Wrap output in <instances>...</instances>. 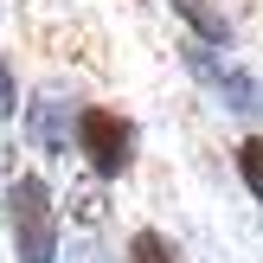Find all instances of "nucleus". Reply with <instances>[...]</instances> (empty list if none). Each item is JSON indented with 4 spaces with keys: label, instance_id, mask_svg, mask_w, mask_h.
<instances>
[{
    "label": "nucleus",
    "instance_id": "1",
    "mask_svg": "<svg viewBox=\"0 0 263 263\" xmlns=\"http://www.w3.org/2000/svg\"><path fill=\"white\" fill-rule=\"evenodd\" d=\"M0 238L13 263H64V199L45 167H13L0 180Z\"/></svg>",
    "mask_w": 263,
    "mask_h": 263
},
{
    "label": "nucleus",
    "instance_id": "2",
    "mask_svg": "<svg viewBox=\"0 0 263 263\" xmlns=\"http://www.w3.org/2000/svg\"><path fill=\"white\" fill-rule=\"evenodd\" d=\"M71 161H77L84 180L122 193L128 180L141 174V161H148V135H141L135 109L103 103V97H84V109H77V135H71Z\"/></svg>",
    "mask_w": 263,
    "mask_h": 263
},
{
    "label": "nucleus",
    "instance_id": "3",
    "mask_svg": "<svg viewBox=\"0 0 263 263\" xmlns=\"http://www.w3.org/2000/svg\"><path fill=\"white\" fill-rule=\"evenodd\" d=\"M77 109H84V97H77L71 84H32L26 90V103H20V141H26V154H32V167H58V161H71V135H77Z\"/></svg>",
    "mask_w": 263,
    "mask_h": 263
},
{
    "label": "nucleus",
    "instance_id": "4",
    "mask_svg": "<svg viewBox=\"0 0 263 263\" xmlns=\"http://www.w3.org/2000/svg\"><path fill=\"white\" fill-rule=\"evenodd\" d=\"M161 7L180 26V39H199L212 51H238L244 45V20L231 13V0H161Z\"/></svg>",
    "mask_w": 263,
    "mask_h": 263
},
{
    "label": "nucleus",
    "instance_id": "5",
    "mask_svg": "<svg viewBox=\"0 0 263 263\" xmlns=\"http://www.w3.org/2000/svg\"><path fill=\"white\" fill-rule=\"evenodd\" d=\"M212 103L225 122H238V128H263V64H251V58H231L225 64V77L212 84Z\"/></svg>",
    "mask_w": 263,
    "mask_h": 263
},
{
    "label": "nucleus",
    "instance_id": "6",
    "mask_svg": "<svg viewBox=\"0 0 263 263\" xmlns=\"http://www.w3.org/2000/svg\"><path fill=\"white\" fill-rule=\"evenodd\" d=\"M58 199H64V231H84V238L109 231V218H116V193L97 186V180H84V174H77V186L58 193Z\"/></svg>",
    "mask_w": 263,
    "mask_h": 263
},
{
    "label": "nucleus",
    "instance_id": "7",
    "mask_svg": "<svg viewBox=\"0 0 263 263\" xmlns=\"http://www.w3.org/2000/svg\"><path fill=\"white\" fill-rule=\"evenodd\" d=\"M116 263H193V251L167 225H128L116 244Z\"/></svg>",
    "mask_w": 263,
    "mask_h": 263
},
{
    "label": "nucleus",
    "instance_id": "8",
    "mask_svg": "<svg viewBox=\"0 0 263 263\" xmlns=\"http://www.w3.org/2000/svg\"><path fill=\"white\" fill-rule=\"evenodd\" d=\"M231 58H238V51H212V45H199V39H174V64H180V77H186L199 97H212V84L225 77Z\"/></svg>",
    "mask_w": 263,
    "mask_h": 263
},
{
    "label": "nucleus",
    "instance_id": "9",
    "mask_svg": "<svg viewBox=\"0 0 263 263\" xmlns=\"http://www.w3.org/2000/svg\"><path fill=\"white\" fill-rule=\"evenodd\" d=\"M231 180H238V193L263 212V128H238L231 135Z\"/></svg>",
    "mask_w": 263,
    "mask_h": 263
},
{
    "label": "nucleus",
    "instance_id": "10",
    "mask_svg": "<svg viewBox=\"0 0 263 263\" xmlns=\"http://www.w3.org/2000/svg\"><path fill=\"white\" fill-rule=\"evenodd\" d=\"M20 103H26V77H20V64L0 51V128L20 122Z\"/></svg>",
    "mask_w": 263,
    "mask_h": 263
},
{
    "label": "nucleus",
    "instance_id": "11",
    "mask_svg": "<svg viewBox=\"0 0 263 263\" xmlns=\"http://www.w3.org/2000/svg\"><path fill=\"white\" fill-rule=\"evenodd\" d=\"M0 20H7V7H0Z\"/></svg>",
    "mask_w": 263,
    "mask_h": 263
}]
</instances>
